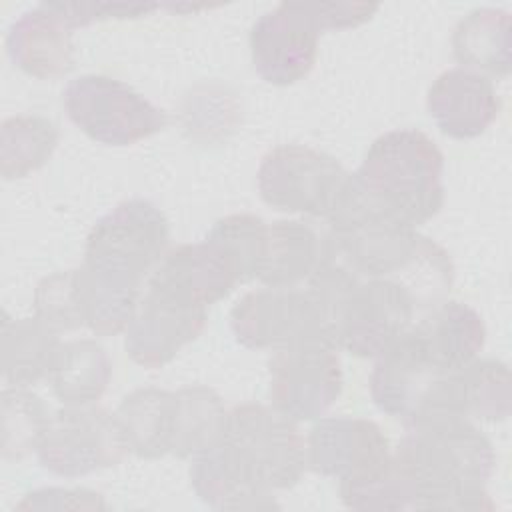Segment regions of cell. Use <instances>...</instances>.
Returning <instances> with one entry per match:
<instances>
[{"label":"cell","mask_w":512,"mask_h":512,"mask_svg":"<svg viewBox=\"0 0 512 512\" xmlns=\"http://www.w3.org/2000/svg\"><path fill=\"white\" fill-rule=\"evenodd\" d=\"M32 304L34 316L58 334L84 328L74 268L42 278L36 284Z\"/></svg>","instance_id":"4dcf8cb0"},{"label":"cell","mask_w":512,"mask_h":512,"mask_svg":"<svg viewBox=\"0 0 512 512\" xmlns=\"http://www.w3.org/2000/svg\"><path fill=\"white\" fill-rule=\"evenodd\" d=\"M170 242L166 214L146 198H130L98 218L86 238L84 266L140 286L156 270Z\"/></svg>","instance_id":"5b68a950"},{"label":"cell","mask_w":512,"mask_h":512,"mask_svg":"<svg viewBox=\"0 0 512 512\" xmlns=\"http://www.w3.org/2000/svg\"><path fill=\"white\" fill-rule=\"evenodd\" d=\"M320 30H348L368 22L376 12L378 4L366 2H308Z\"/></svg>","instance_id":"1f68e13d"},{"label":"cell","mask_w":512,"mask_h":512,"mask_svg":"<svg viewBox=\"0 0 512 512\" xmlns=\"http://www.w3.org/2000/svg\"><path fill=\"white\" fill-rule=\"evenodd\" d=\"M74 270L84 328L96 336L124 332L140 302V288L108 278L84 264Z\"/></svg>","instance_id":"d4e9b609"},{"label":"cell","mask_w":512,"mask_h":512,"mask_svg":"<svg viewBox=\"0 0 512 512\" xmlns=\"http://www.w3.org/2000/svg\"><path fill=\"white\" fill-rule=\"evenodd\" d=\"M320 34L308 2H282L264 12L250 30L256 74L272 86L304 80L314 68Z\"/></svg>","instance_id":"7c38bea8"},{"label":"cell","mask_w":512,"mask_h":512,"mask_svg":"<svg viewBox=\"0 0 512 512\" xmlns=\"http://www.w3.org/2000/svg\"><path fill=\"white\" fill-rule=\"evenodd\" d=\"M340 500L346 508L360 512L416 510L414 490L392 458L370 476L340 482Z\"/></svg>","instance_id":"f546056e"},{"label":"cell","mask_w":512,"mask_h":512,"mask_svg":"<svg viewBox=\"0 0 512 512\" xmlns=\"http://www.w3.org/2000/svg\"><path fill=\"white\" fill-rule=\"evenodd\" d=\"M374 360L370 396L380 412L400 420L406 428L442 418H464L458 370L432 362L412 328Z\"/></svg>","instance_id":"277c9868"},{"label":"cell","mask_w":512,"mask_h":512,"mask_svg":"<svg viewBox=\"0 0 512 512\" xmlns=\"http://www.w3.org/2000/svg\"><path fill=\"white\" fill-rule=\"evenodd\" d=\"M426 108L444 136L470 140L488 130L502 102L490 78L456 66L438 74L430 84Z\"/></svg>","instance_id":"2e32d148"},{"label":"cell","mask_w":512,"mask_h":512,"mask_svg":"<svg viewBox=\"0 0 512 512\" xmlns=\"http://www.w3.org/2000/svg\"><path fill=\"white\" fill-rule=\"evenodd\" d=\"M230 328L234 338L252 350H280L302 342L338 348L306 286H266L244 294L230 310Z\"/></svg>","instance_id":"ba28073f"},{"label":"cell","mask_w":512,"mask_h":512,"mask_svg":"<svg viewBox=\"0 0 512 512\" xmlns=\"http://www.w3.org/2000/svg\"><path fill=\"white\" fill-rule=\"evenodd\" d=\"M74 30L50 2L22 12L8 28L6 52L12 64L28 76L48 80L74 68Z\"/></svg>","instance_id":"e0dca14e"},{"label":"cell","mask_w":512,"mask_h":512,"mask_svg":"<svg viewBox=\"0 0 512 512\" xmlns=\"http://www.w3.org/2000/svg\"><path fill=\"white\" fill-rule=\"evenodd\" d=\"M412 332L430 360L446 370L466 366L486 344L482 316L458 300H444L428 310L412 326Z\"/></svg>","instance_id":"ac0fdd59"},{"label":"cell","mask_w":512,"mask_h":512,"mask_svg":"<svg viewBox=\"0 0 512 512\" xmlns=\"http://www.w3.org/2000/svg\"><path fill=\"white\" fill-rule=\"evenodd\" d=\"M68 118L92 140L104 146H132L164 130V110L122 80L104 74H84L70 80L62 92Z\"/></svg>","instance_id":"8992f818"},{"label":"cell","mask_w":512,"mask_h":512,"mask_svg":"<svg viewBox=\"0 0 512 512\" xmlns=\"http://www.w3.org/2000/svg\"><path fill=\"white\" fill-rule=\"evenodd\" d=\"M326 256V236L300 220H276L266 228V246L258 280L288 288L306 282Z\"/></svg>","instance_id":"ffe728a7"},{"label":"cell","mask_w":512,"mask_h":512,"mask_svg":"<svg viewBox=\"0 0 512 512\" xmlns=\"http://www.w3.org/2000/svg\"><path fill=\"white\" fill-rule=\"evenodd\" d=\"M2 376L10 386L28 388L48 380L56 352L62 344L60 334L36 316L10 318L2 312Z\"/></svg>","instance_id":"7402d4cb"},{"label":"cell","mask_w":512,"mask_h":512,"mask_svg":"<svg viewBox=\"0 0 512 512\" xmlns=\"http://www.w3.org/2000/svg\"><path fill=\"white\" fill-rule=\"evenodd\" d=\"M174 432L170 454L186 460L222 442L228 412L220 394L208 386H184L174 392Z\"/></svg>","instance_id":"cb8c5ba5"},{"label":"cell","mask_w":512,"mask_h":512,"mask_svg":"<svg viewBox=\"0 0 512 512\" xmlns=\"http://www.w3.org/2000/svg\"><path fill=\"white\" fill-rule=\"evenodd\" d=\"M390 458L386 434L368 418H318L306 438L308 468L338 482L370 476L384 468Z\"/></svg>","instance_id":"4fadbf2b"},{"label":"cell","mask_w":512,"mask_h":512,"mask_svg":"<svg viewBox=\"0 0 512 512\" xmlns=\"http://www.w3.org/2000/svg\"><path fill=\"white\" fill-rule=\"evenodd\" d=\"M414 490L416 510H494L486 492L496 454L466 418H442L406 428L392 452Z\"/></svg>","instance_id":"6da1fadb"},{"label":"cell","mask_w":512,"mask_h":512,"mask_svg":"<svg viewBox=\"0 0 512 512\" xmlns=\"http://www.w3.org/2000/svg\"><path fill=\"white\" fill-rule=\"evenodd\" d=\"M268 374L272 406L294 422L324 416L344 386L338 348L322 342L274 350L268 360Z\"/></svg>","instance_id":"8fae6325"},{"label":"cell","mask_w":512,"mask_h":512,"mask_svg":"<svg viewBox=\"0 0 512 512\" xmlns=\"http://www.w3.org/2000/svg\"><path fill=\"white\" fill-rule=\"evenodd\" d=\"M416 296L398 280L360 278L352 286L338 328V348L358 358H378L420 320Z\"/></svg>","instance_id":"30bf717a"},{"label":"cell","mask_w":512,"mask_h":512,"mask_svg":"<svg viewBox=\"0 0 512 512\" xmlns=\"http://www.w3.org/2000/svg\"><path fill=\"white\" fill-rule=\"evenodd\" d=\"M266 228L268 222H264L260 216L242 212L216 220L206 234V238L218 244L232 260L240 284L258 280L266 246Z\"/></svg>","instance_id":"f1b7e54d"},{"label":"cell","mask_w":512,"mask_h":512,"mask_svg":"<svg viewBox=\"0 0 512 512\" xmlns=\"http://www.w3.org/2000/svg\"><path fill=\"white\" fill-rule=\"evenodd\" d=\"M126 454L130 450L116 414L96 404L56 410L36 450L40 466L62 478L116 466Z\"/></svg>","instance_id":"9c48e42d"},{"label":"cell","mask_w":512,"mask_h":512,"mask_svg":"<svg viewBox=\"0 0 512 512\" xmlns=\"http://www.w3.org/2000/svg\"><path fill=\"white\" fill-rule=\"evenodd\" d=\"M52 414L40 396L28 388L10 386L2 392V456L22 460L38 450Z\"/></svg>","instance_id":"83f0119b"},{"label":"cell","mask_w":512,"mask_h":512,"mask_svg":"<svg viewBox=\"0 0 512 512\" xmlns=\"http://www.w3.org/2000/svg\"><path fill=\"white\" fill-rule=\"evenodd\" d=\"M464 418L502 422L512 410L508 364L494 358H474L458 368Z\"/></svg>","instance_id":"4316f807"},{"label":"cell","mask_w":512,"mask_h":512,"mask_svg":"<svg viewBox=\"0 0 512 512\" xmlns=\"http://www.w3.org/2000/svg\"><path fill=\"white\" fill-rule=\"evenodd\" d=\"M348 174L334 156L322 150L304 144H282L262 156L256 182L268 206L328 220Z\"/></svg>","instance_id":"52a82bcc"},{"label":"cell","mask_w":512,"mask_h":512,"mask_svg":"<svg viewBox=\"0 0 512 512\" xmlns=\"http://www.w3.org/2000/svg\"><path fill=\"white\" fill-rule=\"evenodd\" d=\"M18 508H104L100 494L84 488H42L26 494Z\"/></svg>","instance_id":"d6a6232c"},{"label":"cell","mask_w":512,"mask_h":512,"mask_svg":"<svg viewBox=\"0 0 512 512\" xmlns=\"http://www.w3.org/2000/svg\"><path fill=\"white\" fill-rule=\"evenodd\" d=\"M60 132L40 114H16L0 128V172L4 180L24 178L42 168L54 154Z\"/></svg>","instance_id":"484cf974"},{"label":"cell","mask_w":512,"mask_h":512,"mask_svg":"<svg viewBox=\"0 0 512 512\" xmlns=\"http://www.w3.org/2000/svg\"><path fill=\"white\" fill-rule=\"evenodd\" d=\"M206 320V310L188 308L146 290L124 330L126 354L148 370L162 368L202 334Z\"/></svg>","instance_id":"9a60e30c"},{"label":"cell","mask_w":512,"mask_h":512,"mask_svg":"<svg viewBox=\"0 0 512 512\" xmlns=\"http://www.w3.org/2000/svg\"><path fill=\"white\" fill-rule=\"evenodd\" d=\"M240 284L238 272L226 252L204 238L194 244L170 248L146 282L152 290L176 304L208 310Z\"/></svg>","instance_id":"5bb4252c"},{"label":"cell","mask_w":512,"mask_h":512,"mask_svg":"<svg viewBox=\"0 0 512 512\" xmlns=\"http://www.w3.org/2000/svg\"><path fill=\"white\" fill-rule=\"evenodd\" d=\"M444 154L416 128H398L378 136L352 172L358 190L380 210L416 228L444 206Z\"/></svg>","instance_id":"7a4b0ae2"},{"label":"cell","mask_w":512,"mask_h":512,"mask_svg":"<svg viewBox=\"0 0 512 512\" xmlns=\"http://www.w3.org/2000/svg\"><path fill=\"white\" fill-rule=\"evenodd\" d=\"M452 54L460 68L486 78H506L512 66L510 14L502 8H474L452 32Z\"/></svg>","instance_id":"d6986e66"},{"label":"cell","mask_w":512,"mask_h":512,"mask_svg":"<svg viewBox=\"0 0 512 512\" xmlns=\"http://www.w3.org/2000/svg\"><path fill=\"white\" fill-rule=\"evenodd\" d=\"M216 448L228 468L260 496L296 486L308 468L306 438L296 422L258 402L230 408L226 434Z\"/></svg>","instance_id":"3957f363"},{"label":"cell","mask_w":512,"mask_h":512,"mask_svg":"<svg viewBox=\"0 0 512 512\" xmlns=\"http://www.w3.org/2000/svg\"><path fill=\"white\" fill-rule=\"evenodd\" d=\"M112 378V362L106 350L92 338L62 342L48 382L64 406L96 404Z\"/></svg>","instance_id":"603a6c76"},{"label":"cell","mask_w":512,"mask_h":512,"mask_svg":"<svg viewBox=\"0 0 512 512\" xmlns=\"http://www.w3.org/2000/svg\"><path fill=\"white\" fill-rule=\"evenodd\" d=\"M176 396L164 388H136L114 410L130 454L156 460L172 450Z\"/></svg>","instance_id":"44dd1931"}]
</instances>
